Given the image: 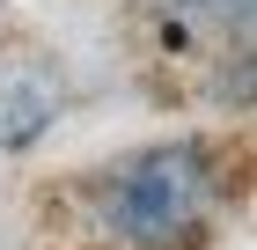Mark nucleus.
I'll use <instances>...</instances> for the list:
<instances>
[{"label":"nucleus","instance_id":"f257e3e1","mask_svg":"<svg viewBox=\"0 0 257 250\" xmlns=\"http://www.w3.org/2000/svg\"><path fill=\"white\" fill-rule=\"evenodd\" d=\"M220 199V162L206 140H155L96 184V221L118 250H198Z\"/></svg>","mask_w":257,"mask_h":250},{"label":"nucleus","instance_id":"f03ea898","mask_svg":"<svg viewBox=\"0 0 257 250\" xmlns=\"http://www.w3.org/2000/svg\"><path fill=\"white\" fill-rule=\"evenodd\" d=\"M52 125V89L37 74H0V147H30Z\"/></svg>","mask_w":257,"mask_h":250},{"label":"nucleus","instance_id":"7ed1b4c3","mask_svg":"<svg viewBox=\"0 0 257 250\" xmlns=\"http://www.w3.org/2000/svg\"><path fill=\"white\" fill-rule=\"evenodd\" d=\"M169 15H220L235 22V37H250V0H162Z\"/></svg>","mask_w":257,"mask_h":250}]
</instances>
